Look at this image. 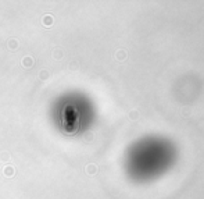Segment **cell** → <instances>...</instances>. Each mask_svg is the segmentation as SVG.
Wrapping results in <instances>:
<instances>
[{
	"instance_id": "6da1fadb",
	"label": "cell",
	"mask_w": 204,
	"mask_h": 199,
	"mask_svg": "<svg viewBox=\"0 0 204 199\" xmlns=\"http://www.w3.org/2000/svg\"><path fill=\"white\" fill-rule=\"evenodd\" d=\"M119 57H121V59H124V57H125V53H122V52H121V53H119Z\"/></svg>"
}]
</instances>
